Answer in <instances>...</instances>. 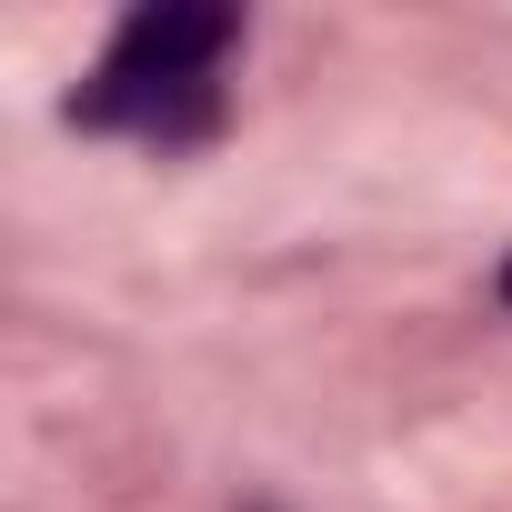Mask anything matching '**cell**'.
Returning a JSON list of instances; mask_svg holds the SVG:
<instances>
[{"instance_id": "obj_1", "label": "cell", "mask_w": 512, "mask_h": 512, "mask_svg": "<svg viewBox=\"0 0 512 512\" xmlns=\"http://www.w3.org/2000/svg\"><path fill=\"white\" fill-rule=\"evenodd\" d=\"M231 51H241V21L221 0H151V11L121 21L101 71L71 91V121L151 141V151H191L221 131V61Z\"/></svg>"}, {"instance_id": "obj_2", "label": "cell", "mask_w": 512, "mask_h": 512, "mask_svg": "<svg viewBox=\"0 0 512 512\" xmlns=\"http://www.w3.org/2000/svg\"><path fill=\"white\" fill-rule=\"evenodd\" d=\"M502 302H512V262H502Z\"/></svg>"}]
</instances>
